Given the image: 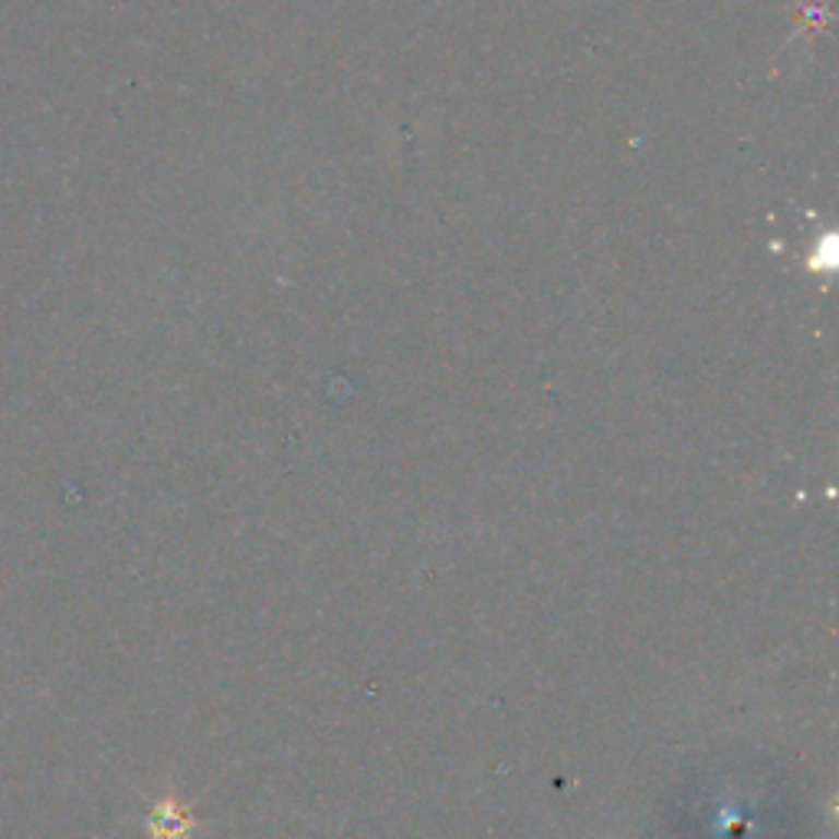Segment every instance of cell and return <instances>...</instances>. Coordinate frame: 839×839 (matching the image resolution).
Wrapping results in <instances>:
<instances>
[{
    "mask_svg": "<svg viewBox=\"0 0 839 839\" xmlns=\"http://www.w3.org/2000/svg\"><path fill=\"white\" fill-rule=\"evenodd\" d=\"M190 832H193L190 810L174 796H164L151 810V839H190Z\"/></svg>",
    "mask_w": 839,
    "mask_h": 839,
    "instance_id": "1",
    "label": "cell"
}]
</instances>
